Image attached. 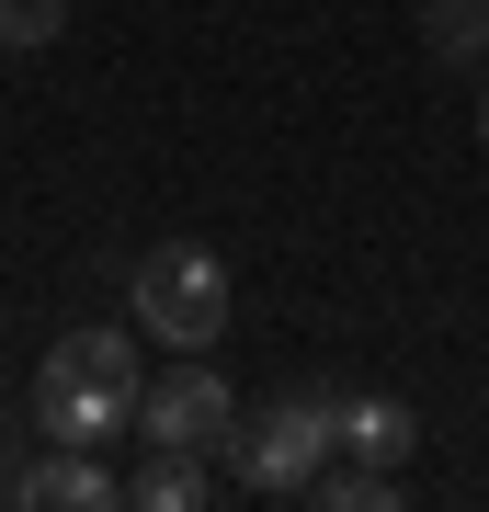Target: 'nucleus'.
<instances>
[{"label":"nucleus","mask_w":489,"mask_h":512,"mask_svg":"<svg viewBox=\"0 0 489 512\" xmlns=\"http://www.w3.org/2000/svg\"><path fill=\"white\" fill-rule=\"evenodd\" d=\"M148 330H69V342H46L35 365V433L46 444H114L137 433V399H148Z\"/></svg>","instance_id":"obj_1"},{"label":"nucleus","mask_w":489,"mask_h":512,"mask_svg":"<svg viewBox=\"0 0 489 512\" xmlns=\"http://www.w3.org/2000/svg\"><path fill=\"white\" fill-rule=\"evenodd\" d=\"M228 478L251 501H308V478L342 456V399H319V387H285V399H262V410H239V433L217 444Z\"/></svg>","instance_id":"obj_2"},{"label":"nucleus","mask_w":489,"mask_h":512,"mask_svg":"<svg viewBox=\"0 0 489 512\" xmlns=\"http://www.w3.org/2000/svg\"><path fill=\"white\" fill-rule=\"evenodd\" d=\"M126 308H137V330H148V342L205 353V342L228 330V262L205 251V239H160V251H137Z\"/></svg>","instance_id":"obj_3"},{"label":"nucleus","mask_w":489,"mask_h":512,"mask_svg":"<svg viewBox=\"0 0 489 512\" xmlns=\"http://www.w3.org/2000/svg\"><path fill=\"white\" fill-rule=\"evenodd\" d=\"M137 433H148V444H194V456H217V444L239 433V387L205 365V353H171V365L148 376V399H137Z\"/></svg>","instance_id":"obj_4"},{"label":"nucleus","mask_w":489,"mask_h":512,"mask_svg":"<svg viewBox=\"0 0 489 512\" xmlns=\"http://www.w3.org/2000/svg\"><path fill=\"white\" fill-rule=\"evenodd\" d=\"M103 501H126L103 444H57L46 467H23V512H103Z\"/></svg>","instance_id":"obj_5"},{"label":"nucleus","mask_w":489,"mask_h":512,"mask_svg":"<svg viewBox=\"0 0 489 512\" xmlns=\"http://www.w3.org/2000/svg\"><path fill=\"white\" fill-rule=\"evenodd\" d=\"M410 444H421V410H410V399H342V456L399 467Z\"/></svg>","instance_id":"obj_6"},{"label":"nucleus","mask_w":489,"mask_h":512,"mask_svg":"<svg viewBox=\"0 0 489 512\" xmlns=\"http://www.w3.org/2000/svg\"><path fill=\"white\" fill-rule=\"evenodd\" d=\"M126 501L137 512H194L205 501V456H194V444H148V467L126 478Z\"/></svg>","instance_id":"obj_7"},{"label":"nucleus","mask_w":489,"mask_h":512,"mask_svg":"<svg viewBox=\"0 0 489 512\" xmlns=\"http://www.w3.org/2000/svg\"><path fill=\"white\" fill-rule=\"evenodd\" d=\"M421 46H433L444 69H478L489 57V12L478 0H421Z\"/></svg>","instance_id":"obj_8"},{"label":"nucleus","mask_w":489,"mask_h":512,"mask_svg":"<svg viewBox=\"0 0 489 512\" xmlns=\"http://www.w3.org/2000/svg\"><path fill=\"white\" fill-rule=\"evenodd\" d=\"M308 501H330V512H399V467H319L308 478Z\"/></svg>","instance_id":"obj_9"},{"label":"nucleus","mask_w":489,"mask_h":512,"mask_svg":"<svg viewBox=\"0 0 489 512\" xmlns=\"http://www.w3.org/2000/svg\"><path fill=\"white\" fill-rule=\"evenodd\" d=\"M69 35V0H0V46H57Z\"/></svg>","instance_id":"obj_10"},{"label":"nucleus","mask_w":489,"mask_h":512,"mask_svg":"<svg viewBox=\"0 0 489 512\" xmlns=\"http://www.w3.org/2000/svg\"><path fill=\"white\" fill-rule=\"evenodd\" d=\"M478 160H489V57H478Z\"/></svg>","instance_id":"obj_11"},{"label":"nucleus","mask_w":489,"mask_h":512,"mask_svg":"<svg viewBox=\"0 0 489 512\" xmlns=\"http://www.w3.org/2000/svg\"><path fill=\"white\" fill-rule=\"evenodd\" d=\"M478 12H489V0H478Z\"/></svg>","instance_id":"obj_12"}]
</instances>
